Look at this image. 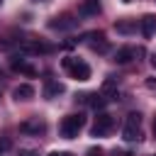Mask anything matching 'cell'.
<instances>
[{
    "label": "cell",
    "mask_w": 156,
    "mask_h": 156,
    "mask_svg": "<svg viewBox=\"0 0 156 156\" xmlns=\"http://www.w3.org/2000/svg\"><path fill=\"white\" fill-rule=\"evenodd\" d=\"M136 56H144V49L122 46V49H117V51H115V61H117V63H129V61H132V58H136Z\"/></svg>",
    "instance_id": "8992f818"
},
{
    "label": "cell",
    "mask_w": 156,
    "mask_h": 156,
    "mask_svg": "<svg viewBox=\"0 0 156 156\" xmlns=\"http://www.w3.org/2000/svg\"><path fill=\"white\" fill-rule=\"evenodd\" d=\"M88 156H102V149L100 146H93V149H88Z\"/></svg>",
    "instance_id": "e0dca14e"
},
{
    "label": "cell",
    "mask_w": 156,
    "mask_h": 156,
    "mask_svg": "<svg viewBox=\"0 0 156 156\" xmlns=\"http://www.w3.org/2000/svg\"><path fill=\"white\" fill-rule=\"evenodd\" d=\"M112 127H115V119H112V115H107V112H100V115L95 117V122H93L90 132H93V136H105V134H110V132H112Z\"/></svg>",
    "instance_id": "277c9868"
},
{
    "label": "cell",
    "mask_w": 156,
    "mask_h": 156,
    "mask_svg": "<svg viewBox=\"0 0 156 156\" xmlns=\"http://www.w3.org/2000/svg\"><path fill=\"white\" fill-rule=\"evenodd\" d=\"M122 2H132V0H122Z\"/></svg>",
    "instance_id": "603a6c76"
},
{
    "label": "cell",
    "mask_w": 156,
    "mask_h": 156,
    "mask_svg": "<svg viewBox=\"0 0 156 156\" xmlns=\"http://www.w3.org/2000/svg\"><path fill=\"white\" fill-rule=\"evenodd\" d=\"M154 136H156V117H154Z\"/></svg>",
    "instance_id": "44dd1931"
},
{
    "label": "cell",
    "mask_w": 156,
    "mask_h": 156,
    "mask_svg": "<svg viewBox=\"0 0 156 156\" xmlns=\"http://www.w3.org/2000/svg\"><path fill=\"white\" fill-rule=\"evenodd\" d=\"M49 156H73V154H71V151H51Z\"/></svg>",
    "instance_id": "ac0fdd59"
},
{
    "label": "cell",
    "mask_w": 156,
    "mask_h": 156,
    "mask_svg": "<svg viewBox=\"0 0 156 156\" xmlns=\"http://www.w3.org/2000/svg\"><path fill=\"white\" fill-rule=\"evenodd\" d=\"M141 34H144V37H154V34H156V17H154V15H146V17L141 20Z\"/></svg>",
    "instance_id": "9c48e42d"
},
{
    "label": "cell",
    "mask_w": 156,
    "mask_h": 156,
    "mask_svg": "<svg viewBox=\"0 0 156 156\" xmlns=\"http://www.w3.org/2000/svg\"><path fill=\"white\" fill-rule=\"evenodd\" d=\"M85 127V117L78 112V115H66L63 119H61V136L63 139H73V136H78V132Z\"/></svg>",
    "instance_id": "3957f363"
},
{
    "label": "cell",
    "mask_w": 156,
    "mask_h": 156,
    "mask_svg": "<svg viewBox=\"0 0 156 156\" xmlns=\"http://www.w3.org/2000/svg\"><path fill=\"white\" fill-rule=\"evenodd\" d=\"M154 156H156V154H154Z\"/></svg>",
    "instance_id": "cb8c5ba5"
},
{
    "label": "cell",
    "mask_w": 156,
    "mask_h": 156,
    "mask_svg": "<svg viewBox=\"0 0 156 156\" xmlns=\"http://www.w3.org/2000/svg\"><path fill=\"white\" fill-rule=\"evenodd\" d=\"M83 98H85V102H88L90 107H95V110H100V107H102V105L107 102L102 93H90V95H83Z\"/></svg>",
    "instance_id": "4fadbf2b"
},
{
    "label": "cell",
    "mask_w": 156,
    "mask_h": 156,
    "mask_svg": "<svg viewBox=\"0 0 156 156\" xmlns=\"http://www.w3.org/2000/svg\"><path fill=\"white\" fill-rule=\"evenodd\" d=\"M102 95H105V100H115V98H117V85H115V80H105Z\"/></svg>",
    "instance_id": "2e32d148"
},
{
    "label": "cell",
    "mask_w": 156,
    "mask_h": 156,
    "mask_svg": "<svg viewBox=\"0 0 156 156\" xmlns=\"http://www.w3.org/2000/svg\"><path fill=\"white\" fill-rule=\"evenodd\" d=\"M115 29L119 34H132V32H136V22L134 20H117L115 22Z\"/></svg>",
    "instance_id": "30bf717a"
},
{
    "label": "cell",
    "mask_w": 156,
    "mask_h": 156,
    "mask_svg": "<svg viewBox=\"0 0 156 156\" xmlns=\"http://www.w3.org/2000/svg\"><path fill=\"white\" fill-rule=\"evenodd\" d=\"M22 51L41 54V51H49V46H46V44H39V41H24V44H22Z\"/></svg>",
    "instance_id": "9a60e30c"
},
{
    "label": "cell",
    "mask_w": 156,
    "mask_h": 156,
    "mask_svg": "<svg viewBox=\"0 0 156 156\" xmlns=\"http://www.w3.org/2000/svg\"><path fill=\"white\" fill-rule=\"evenodd\" d=\"M2 149H7V141H2V144H0V151H2Z\"/></svg>",
    "instance_id": "ffe728a7"
},
{
    "label": "cell",
    "mask_w": 156,
    "mask_h": 156,
    "mask_svg": "<svg viewBox=\"0 0 156 156\" xmlns=\"http://www.w3.org/2000/svg\"><path fill=\"white\" fill-rule=\"evenodd\" d=\"M151 66H154V68H156V54H154V56H151Z\"/></svg>",
    "instance_id": "d6986e66"
},
{
    "label": "cell",
    "mask_w": 156,
    "mask_h": 156,
    "mask_svg": "<svg viewBox=\"0 0 156 156\" xmlns=\"http://www.w3.org/2000/svg\"><path fill=\"white\" fill-rule=\"evenodd\" d=\"M12 68H15V71H20V73H24V76H37V68H34V66H29L24 58H20V61H17V58H12Z\"/></svg>",
    "instance_id": "8fae6325"
},
{
    "label": "cell",
    "mask_w": 156,
    "mask_h": 156,
    "mask_svg": "<svg viewBox=\"0 0 156 156\" xmlns=\"http://www.w3.org/2000/svg\"><path fill=\"white\" fill-rule=\"evenodd\" d=\"M32 2H44V0H32Z\"/></svg>",
    "instance_id": "7402d4cb"
},
{
    "label": "cell",
    "mask_w": 156,
    "mask_h": 156,
    "mask_svg": "<svg viewBox=\"0 0 156 156\" xmlns=\"http://www.w3.org/2000/svg\"><path fill=\"white\" fill-rule=\"evenodd\" d=\"M61 66L71 73V78H76V80H88L90 78V66L85 63V61H80V58H76V56H66L63 61H61Z\"/></svg>",
    "instance_id": "7a4b0ae2"
},
{
    "label": "cell",
    "mask_w": 156,
    "mask_h": 156,
    "mask_svg": "<svg viewBox=\"0 0 156 156\" xmlns=\"http://www.w3.org/2000/svg\"><path fill=\"white\" fill-rule=\"evenodd\" d=\"M20 132H22V134H32V136H39V134H44V132H46V122H44V119H39V117L24 119V122L20 124Z\"/></svg>",
    "instance_id": "5b68a950"
},
{
    "label": "cell",
    "mask_w": 156,
    "mask_h": 156,
    "mask_svg": "<svg viewBox=\"0 0 156 156\" xmlns=\"http://www.w3.org/2000/svg\"><path fill=\"white\" fill-rule=\"evenodd\" d=\"M63 93V85L58 83V80H49L46 83V88H44V95L51 100V98H56V95H61Z\"/></svg>",
    "instance_id": "7c38bea8"
},
{
    "label": "cell",
    "mask_w": 156,
    "mask_h": 156,
    "mask_svg": "<svg viewBox=\"0 0 156 156\" xmlns=\"http://www.w3.org/2000/svg\"><path fill=\"white\" fill-rule=\"evenodd\" d=\"M12 95H15V100H32V98H34V88H32L29 83H20V85L12 90Z\"/></svg>",
    "instance_id": "52a82bcc"
},
{
    "label": "cell",
    "mask_w": 156,
    "mask_h": 156,
    "mask_svg": "<svg viewBox=\"0 0 156 156\" xmlns=\"http://www.w3.org/2000/svg\"><path fill=\"white\" fill-rule=\"evenodd\" d=\"M76 24V20H71L68 15H63V17H56L54 22H49V27L51 29H66V27H73Z\"/></svg>",
    "instance_id": "5bb4252c"
},
{
    "label": "cell",
    "mask_w": 156,
    "mask_h": 156,
    "mask_svg": "<svg viewBox=\"0 0 156 156\" xmlns=\"http://www.w3.org/2000/svg\"><path fill=\"white\" fill-rule=\"evenodd\" d=\"M122 139L129 141V144L141 139V115H139V112H129V115H127L124 127H122Z\"/></svg>",
    "instance_id": "6da1fadb"
},
{
    "label": "cell",
    "mask_w": 156,
    "mask_h": 156,
    "mask_svg": "<svg viewBox=\"0 0 156 156\" xmlns=\"http://www.w3.org/2000/svg\"><path fill=\"white\" fill-rule=\"evenodd\" d=\"M98 12H100V0H83V2H80V15L93 17V15H98Z\"/></svg>",
    "instance_id": "ba28073f"
},
{
    "label": "cell",
    "mask_w": 156,
    "mask_h": 156,
    "mask_svg": "<svg viewBox=\"0 0 156 156\" xmlns=\"http://www.w3.org/2000/svg\"><path fill=\"white\" fill-rule=\"evenodd\" d=\"M0 2H2V0H0Z\"/></svg>",
    "instance_id": "d4e9b609"
}]
</instances>
